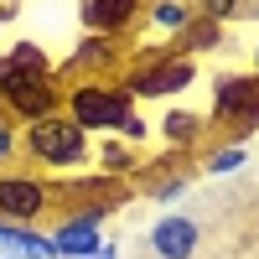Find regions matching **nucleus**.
<instances>
[{
    "instance_id": "4",
    "label": "nucleus",
    "mask_w": 259,
    "mask_h": 259,
    "mask_svg": "<svg viewBox=\"0 0 259 259\" xmlns=\"http://www.w3.org/2000/svg\"><path fill=\"white\" fill-rule=\"evenodd\" d=\"M212 124H228L233 145L259 130V73H223L212 83Z\"/></svg>"
},
{
    "instance_id": "14",
    "label": "nucleus",
    "mask_w": 259,
    "mask_h": 259,
    "mask_svg": "<svg viewBox=\"0 0 259 259\" xmlns=\"http://www.w3.org/2000/svg\"><path fill=\"white\" fill-rule=\"evenodd\" d=\"M202 16H212L218 26H223V21H254L259 0H202Z\"/></svg>"
},
{
    "instance_id": "18",
    "label": "nucleus",
    "mask_w": 259,
    "mask_h": 259,
    "mask_svg": "<svg viewBox=\"0 0 259 259\" xmlns=\"http://www.w3.org/2000/svg\"><path fill=\"white\" fill-rule=\"evenodd\" d=\"M11 150H16V130H11V124H0V161H6Z\"/></svg>"
},
{
    "instance_id": "10",
    "label": "nucleus",
    "mask_w": 259,
    "mask_h": 259,
    "mask_svg": "<svg viewBox=\"0 0 259 259\" xmlns=\"http://www.w3.org/2000/svg\"><path fill=\"white\" fill-rule=\"evenodd\" d=\"M109 62H119V41L114 36H83L62 68L68 73H99V68H109Z\"/></svg>"
},
{
    "instance_id": "7",
    "label": "nucleus",
    "mask_w": 259,
    "mask_h": 259,
    "mask_svg": "<svg viewBox=\"0 0 259 259\" xmlns=\"http://www.w3.org/2000/svg\"><path fill=\"white\" fill-rule=\"evenodd\" d=\"M47 202H52V192L36 177H0V218L6 223H31L47 212Z\"/></svg>"
},
{
    "instance_id": "20",
    "label": "nucleus",
    "mask_w": 259,
    "mask_h": 259,
    "mask_svg": "<svg viewBox=\"0 0 259 259\" xmlns=\"http://www.w3.org/2000/svg\"><path fill=\"white\" fill-rule=\"evenodd\" d=\"M11 16H16V6H0V26H6V21H11Z\"/></svg>"
},
{
    "instance_id": "9",
    "label": "nucleus",
    "mask_w": 259,
    "mask_h": 259,
    "mask_svg": "<svg viewBox=\"0 0 259 259\" xmlns=\"http://www.w3.org/2000/svg\"><path fill=\"white\" fill-rule=\"evenodd\" d=\"M197 223L192 218H177V212H166V218L150 228V249H156L161 259H192L197 254Z\"/></svg>"
},
{
    "instance_id": "21",
    "label": "nucleus",
    "mask_w": 259,
    "mask_h": 259,
    "mask_svg": "<svg viewBox=\"0 0 259 259\" xmlns=\"http://www.w3.org/2000/svg\"><path fill=\"white\" fill-rule=\"evenodd\" d=\"M254 73H259V47H254Z\"/></svg>"
},
{
    "instance_id": "23",
    "label": "nucleus",
    "mask_w": 259,
    "mask_h": 259,
    "mask_svg": "<svg viewBox=\"0 0 259 259\" xmlns=\"http://www.w3.org/2000/svg\"><path fill=\"white\" fill-rule=\"evenodd\" d=\"M6 6H16V0H6Z\"/></svg>"
},
{
    "instance_id": "24",
    "label": "nucleus",
    "mask_w": 259,
    "mask_h": 259,
    "mask_svg": "<svg viewBox=\"0 0 259 259\" xmlns=\"http://www.w3.org/2000/svg\"><path fill=\"white\" fill-rule=\"evenodd\" d=\"M0 259H6V254H0Z\"/></svg>"
},
{
    "instance_id": "6",
    "label": "nucleus",
    "mask_w": 259,
    "mask_h": 259,
    "mask_svg": "<svg viewBox=\"0 0 259 259\" xmlns=\"http://www.w3.org/2000/svg\"><path fill=\"white\" fill-rule=\"evenodd\" d=\"M104 218L109 212H99V207H83V212H73V218H62L57 228H52V244H57V254L62 259H89V254H99L104 249Z\"/></svg>"
},
{
    "instance_id": "19",
    "label": "nucleus",
    "mask_w": 259,
    "mask_h": 259,
    "mask_svg": "<svg viewBox=\"0 0 259 259\" xmlns=\"http://www.w3.org/2000/svg\"><path fill=\"white\" fill-rule=\"evenodd\" d=\"M89 259H119V249H114V244H104V249H99V254H89Z\"/></svg>"
},
{
    "instance_id": "16",
    "label": "nucleus",
    "mask_w": 259,
    "mask_h": 259,
    "mask_svg": "<svg viewBox=\"0 0 259 259\" xmlns=\"http://www.w3.org/2000/svg\"><path fill=\"white\" fill-rule=\"evenodd\" d=\"M244 156H249V150L228 140V145L218 150V156H207V171H212V177H223V171H239V166H244Z\"/></svg>"
},
{
    "instance_id": "12",
    "label": "nucleus",
    "mask_w": 259,
    "mask_h": 259,
    "mask_svg": "<svg viewBox=\"0 0 259 259\" xmlns=\"http://www.w3.org/2000/svg\"><path fill=\"white\" fill-rule=\"evenodd\" d=\"M187 21H192V11L182 6V0H156V6H150V26L166 31V36H182Z\"/></svg>"
},
{
    "instance_id": "1",
    "label": "nucleus",
    "mask_w": 259,
    "mask_h": 259,
    "mask_svg": "<svg viewBox=\"0 0 259 259\" xmlns=\"http://www.w3.org/2000/svg\"><path fill=\"white\" fill-rule=\"evenodd\" d=\"M52 62L41 47H31V41H21V47H11L6 57H0V104H11L16 119H52L62 109V94H57V83H52Z\"/></svg>"
},
{
    "instance_id": "11",
    "label": "nucleus",
    "mask_w": 259,
    "mask_h": 259,
    "mask_svg": "<svg viewBox=\"0 0 259 259\" xmlns=\"http://www.w3.org/2000/svg\"><path fill=\"white\" fill-rule=\"evenodd\" d=\"M218 41H223V26H218L212 16H202V11H197V16L187 21V31L177 36V52H182V57H197V52H212Z\"/></svg>"
},
{
    "instance_id": "3",
    "label": "nucleus",
    "mask_w": 259,
    "mask_h": 259,
    "mask_svg": "<svg viewBox=\"0 0 259 259\" xmlns=\"http://www.w3.org/2000/svg\"><path fill=\"white\" fill-rule=\"evenodd\" d=\"M192 78H197V62L166 47V52H140L130 62L124 89H130V99H171V94H182Z\"/></svg>"
},
{
    "instance_id": "17",
    "label": "nucleus",
    "mask_w": 259,
    "mask_h": 259,
    "mask_svg": "<svg viewBox=\"0 0 259 259\" xmlns=\"http://www.w3.org/2000/svg\"><path fill=\"white\" fill-rule=\"evenodd\" d=\"M182 192H187V177H171V182H156V187H150V197H156V202H171V197H182Z\"/></svg>"
},
{
    "instance_id": "2",
    "label": "nucleus",
    "mask_w": 259,
    "mask_h": 259,
    "mask_svg": "<svg viewBox=\"0 0 259 259\" xmlns=\"http://www.w3.org/2000/svg\"><path fill=\"white\" fill-rule=\"evenodd\" d=\"M62 109H68V119L89 135V130H114V135H124L130 145L145 140V124L135 114V99H130L124 83H78V89L62 99Z\"/></svg>"
},
{
    "instance_id": "8",
    "label": "nucleus",
    "mask_w": 259,
    "mask_h": 259,
    "mask_svg": "<svg viewBox=\"0 0 259 259\" xmlns=\"http://www.w3.org/2000/svg\"><path fill=\"white\" fill-rule=\"evenodd\" d=\"M83 26H89V36H114L130 31V21L140 16V0H83Z\"/></svg>"
},
{
    "instance_id": "5",
    "label": "nucleus",
    "mask_w": 259,
    "mask_h": 259,
    "mask_svg": "<svg viewBox=\"0 0 259 259\" xmlns=\"http://www.w3.org/2000/svg\"><path fill=\"white\" fill-rule=\"evenodd\" d=\"M26 150L41 166H78L89 156V135H83L68 114H52V119L26 124Z\"/></svg>"
},
{
    "instance_id": "22",
    "label": "nucleus",
    "mask_w": 259,
    "mask_h": 259,
    "mask_svg": "<svg viewBox=\"0 0 259 259\" xmlns=\"http://www.w3.org/2000/svg\"><path fill=\"white\" fill-rule=\"evenodd\" d=\"M0 109H6V104H0ZM0 124H6V119H0Z\"/></svg>"
},
{
    "instance_id": "13",
    "label": "nucleus",
    "mask_w": 259,
    "mask_h": 259,
    "mask_svg": "<svg viewBox=\"0 0 259 259\" xmlns=\"http://www.w3.org/2000/svg\"><path fill=\"white\" fill-rule=\"evenodd\" d=\"M161 130H166V140H171V145H192V140L202 135V119H197V114H187V109H166Z\"/></svg>"
},
{
    "instance_id": "15",
    "label": "nucleus",
    "mask_w": 259,
    "mask_h": 259,
    "mask_svg": "<svg viewBox=\"0 0 259 259\" xmlns=\"http://www.w3.org/2000/svg\"><path fill=\"white\" fill-rule=\"evenodd\" d=\"M99 166L109 171V177H119V171H135V150H130L124 140H109V145H99Z\"/></svg>"
}]
</instances>
